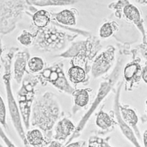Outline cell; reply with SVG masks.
I'll return each mask as SVG.
<instances>
[{
  "instance_id": "4316f807",
  "label": "cell",
  "mask_w": 147,
  "mask_h": 147,
  "mask_svg": "<svg viewBox=\"0 0 147 147\" xmlns=\"http://www.w3.org/2000/svg\"><path fill=\"white\" fill-rule=\"evenodd\" d=\"M142 78L143 80L147 83V67H146L142 71Z\"/></svg>"
},
{
  "instance_id": "9c48e42d",
  "label": "cell",
  "mask_w": 147,
  "mask_h": 147,
  "mask_svg": "<svg viewBox=\"0 0 147 147\" xmlns=\"http://www.w3.org/2000/svg\"><path fill=\"white\" fill-rule=\"evenodd\" d=\"M51 14L52 20L62 26H74L76 24V11L74 8Z\"/></svg>"
},
{
  "instance_id": "7c38bea8",
  "label": "cell",
  "mask_w": 147,
  "mask_h": 147,
  "mask_svg": "<svg viewBox=\"0 0 147 147\" xmlns=\"http://www.w3.org/2000/svg\"><path fill=\"white\" fill-rule=\"evenodd\" d=\"M32 24L37 29H42L48 26L52 21V18L50 12L46 10H37L33 13Z\"/></svg>"
},
{
  "instance_id": "e0dca14e",
  "label": "cell",
  "mask_w": 147,
  "mask_h": 147,
  "mask_svg": "<svg viewBox=\"0 0 147 147\" xmlns=\"http://www.w3.org/2000/svg\"><path fill=\"white\" fill-rule=\"evenodd\" d=\"M26 138L28 142L34 146H38L44 143L42 134L38 129L29 131L26 136Z\"/></svg>"
},
{
  "instance_id": "d6a6232c",
  "label": "cell",
  "mask_w": 147,
  "mask_h": 147,
  "mask_svg": "<svg viewBox=\"0 0 147 147\" xmlns=\"http://www.w3.org/2000/svg\"><path fill=\"white\" fill-rule=\"evenodd\" d=\"M0 147H3V146H2L0 145Z\"/></svg>"
},
{
  "instance_id": "d6986e66",
  "label": "cell",
  "mask_w": 147,
  "mask_h": 147,
  "mask_svg": "<svg viewBox=\"0 0 147 147\" xmlns=\"http://www.w3.org/2000/svg\"><path fill=\"white\" fill-rule=\"evenodd\" d=\"M112 122V119L107 113L103 111H100L98 113L96 119V124L100 128L107 129L111 126Z\"/></svg>"
},
{
  "instance_id": "8992f818",
  "label": "cell",
  "mask_w": 147,
  "mask_h": 147,
  "mask_svg": "<svg viewBox=\"0 0 147 147\" xmlns=\"http://www.w3.org/2000/svg\"><path fill=\"white\" fill-rule=\"evenodd\" d=\"M63 62H57L43 69L38 78L41 83L49 82L56 88L68 94H72L74 89L68 82L64 72Z\"/></svg>"
},
{
  "instance_id": "ba28073f",
  "label": "cell",
  "mask_w": 147,
  "mask_h": 147,
  "mask_svg": "<svg viewBox=\"0 0 147 147\" xmlns=\"http://www.w3.org/2000/svg\"><path fill=\"white\" fill-rule=\"evenodd\" d=\"M30 53L28 50L17 51L14 55V79L18 84H20L25 72L26 67L30 59Z\"/></svg>"
},
{
  "instance_id": "3957f363",
  "label": "cell",
  "mask_w": 147,
  "mask_h": 147,
  "mask_svg": "<svg viewBox=\"0 0 147 147\" xmlns=\"http://www.w3.org/2000/svg\"><path fill=\"white\" fill-rule=\"evenodd\" d=\"M36 10L27 0H0V34L12 33L25 14Z\"/></svg>"
},
{
  "instance_id": "9a60e30c",
  "label": "cell",
  "mask_w": 147,
  "mask_h": 147,
  "mask_svg": "<svg viewBox=\"0 0 147 147\" xmlns=\"http://www.w3.org/2000/svg\"><path fill=\"white\" fill-rule=\"evenodd\" d=\"M32 31H29L26 29H24L21 33L17 36V41L22 46L28 47L32 46L34 39L37 34V29L36 28L34 30L33 26Z\"/></svg>"
},
{
  "instance_id": "5b68a950",
  "label": "cell",
  "mask_w": 147,
  "mask_h": 147,
  "mask_svg": "<svg viewBox=\"0 0 147 147\" xmlns=\"http://www.w3.org/2000/svg\"><path fill=\"white\" fill-rule=\"evenodd\" d=\"M38 80L36 76L27 73L22 79L21 87L17 93L20 109L26 129L29 126L30 107L34 96V88Z\"/></svg>"
},
{
  "instance_id": "f546056e",
  "label": "cell",
  "mask_w": 147,
  "mask_h": 147,
  "mask_svg": "<svg viewBox=\"0 0 147 147\" xmlns=\"http://www.w3.org/2000/svg\"><path fill=\"white\" fill-rule=\"evenodd\" d=\"M2 52H3V44L2 41V38L0 37V59L1 58Z\"/></svg>"
},
{
  "instance_id": "603a6c76",
  "label": "cell",
  "mask_w": 147,
  "mask_h": 147,
  "mask_svg": "<svg viewBox=\"0 0 147 147\" xmlns=\"http://www.w3.org/2000/svg\"><path fill=\"white\" fill-rule=\"evenodd\" d=\"M112 28L109 23L105 24L100 29V36L102 37H107L112 34Z\"/></svg>"
},
{
  "instance_id": "5bb4252c",
  "label": "cell",
  "mask_w": 147,
  "mask_h": 147,
  "mask_svg": "<svg viewBox=\"0 0 147 147\" xmlns=\"http://www.w3.org/2000/svg\"><path fill=\"white\" fill-rule=\"evenodd\" d=\"M27 1L33 6L48 7L73 5L79 0H27Z\"/></svg>"
},
{
  "instance_id": "f1b7e54d",
  "label": "cell",
  "mask_w": 147,
  "mask_h": 147,
  "mask_svg": "<svg viewBox=\"0 0 147 147\" xmlns=\"http://www.w3.org/2000/svg\"><path fill=\"white\" fill-rule=\"evenodd\" d=\"M143 141L145 147H147V130H145L143 134Z\"/></svg>"
},
{
  "instance_id": "484cf974",
  "label": "cell",
  "mask_w": 147,
  "mask_h": 147,
  "mask_svg": "<svg viewBox=\"0 0 147 147\" xmlns=\"http://www.w3.org/2000/svg\"><path fill=\"white\" fill-rule=\"evenodd\" d=\"M84 145V142L79 141V142L69 144L66 147H83Z\"/></svg>"
},
{
  "instance_id": "d4e9b609",
  "label": "cell",
  "mask_w": 147,
  "mask_h": 147,
  "mask_svg": "<svg viewBox=\"0 0 147 147\" xmlns=\"http://www.w3.org/2000/svg\"><path fill=\"white\" fill-rule=\"evenodd\" d=\"M0 136L2 137V138L3 139V140L6 142V144L8 145L9 147H15L14 145L10 142V141L7 138V137H6V136H5V134L3 133V132L2 131L1 128L0 127Z\"/></svg>"
},
{
  "instance_id": "52a82bcc",
  "label": "cell",
  "mask_w": 147,
  "mask_h": 147,
  "mask_svg": "<svg viewBox=\"0 0 147 147\" xmlns=\"http://www.w3.org/2000/svg\"><path fill=\"white\" fill-rule=\"evenodd\" d=\"M119 90L117 91L116 95L114 98V110L115 115L116 117L117 121L118 122V125L120 127V129L123 134V136L135 146V147H141L137 139L136 138V135L134 134L133 130L131 129L130 126H129L122 118L120 111H119Z\"/></svg>"
},
{
  "instance_id": "44dd1931",
  "label": "cell",
  "mask_w": 147,
  "mask_h": 147,
  "mask_svg": "<svg viewBox=\"0 0 147 147\" xmlns=\"http://www.w3.org/2000/svg\"><path fill=\"white\" fill-rule=\"evenodd\" d=\"M137 73H140V68L136 64L127 66L124 70V76L127 80H130L133 79H136Z\"/></svg>"
},
{
  "instance_id": "30bf717a",
  "label": "cell",
  "mask_w": 147,
  "mask_h": 147,
  "mask_svg": "<svg viewBox=\"0 0 147 147\" xmlns=\"http://www.w3.org/2000/svg\"><path fill=\"white\" fill-rule=\"evenodd\" d=\"M119 111L123 120L130 127H131L136 133V135L141 138L140 133L137 127L138 117L133 110L129 107L122 106L119 103Z\"/></svg>"
},
{
  "instance_id": "8fae6325",
  "label": "cell",
  "mask_w": 147,
  "mask_h": 147,
  "mask_svg": "<svg viewBox=\"0 0 147 147\" xmlns=\"http://www.w3.org/2000/svg\"><path fill=\"white\" fill-rule=\"evenodd\" d=\"M75 126L73 123L67 118L60 121L55 127V138L57 140H65L74 130Z\"/></svg>"
},
{
  "instance_id": "4dcf8cb0",
  "label": "cell",
  "mask_w": 147,
  "mask_h": 147,
  "mask_svg": "<svg viewBox=\"0 0 147 147\" xmlns=\"http://www.w3.org/2000/svg\"><path fill=\"white\" fill-rule=\"evenodd\" d=\"M142 121L144 122H147V115H144L143 117H142Z\"/></svg>"
},
{
  "instance_id": "6da1fadb",
  "label": "cell",
  "mask_w": 147,
  "mask_h": 147,
  "mask_svg": "<svg viewBox=\"0 0 147 147\" xmlns=\"http://www.w3.org/2000/svg\"><path fill=\"white\" fill-rule=\"evenodd\" d=\"M60 26L52 20L51 23L42 29H37V34L33 47L41 52H53L63 50L72 42L78 34H69L59 28Z\"/></svg>"
},
{
  "instance_id": "ffe728a7",
  "label": "cell",
  "mask_w": 147,
  "mask_h": 147,
  "mask_svg": "<svg viewBox=\"0 0 147 147\" xmlns=\"http://www.w3.org/2000/svg\"><path fill=\"white\" fill-rule=\"evenodd\" d=\"M28 66L29 70L33 73L42 71L44 67V62L42 58L38 56H34L29 59Z\"/></svg>"
},
{
  "instance_id": "1f68e13d",
  "label": "cell",
  "mask_w": 147,
  "mask_h": 147,
  "mask_svg": "<svg viewBox=\"0 0 147 147\" xmlns=\"http://www.w3.org/2000/svg\"><path fill=\"white\" fill-rule=\"evenodd\" d=\"M146 110H147V100L146 102Z\"/></svg>"
},
{
  "instance_id": "83f0119b",
  "label": "cell",
  "mask_w": 147,
  "mask_h": 147,
  "mask_svg": "<svg viewBox=\"0 0 147 147\" xmlns=\"http://www.w3.org/2000/svg\"><path fill=\"white\" fill-rule=\"evenodd\" d=\"M48 147H61V145L59 142L52 141Z\"/></svg>"
},
{
  "instance_id": "7402d4cb",
  "label": "cell",
  "mask_w": 147,
  "mask_h": 147,
  "mask_svg": "<svg viewBox=\"0 0 147 147\" xmlns=\"http://www.w3.org/2000/svg\"><path fill=\"white\" fill-rule=\"evenodd\" d=\"M125 15L130 20H137L139 18L138 11L132 6H127L125 9Z\"/></svg>"
},
{
  "instance_id": "7a4b0ae2",
  "label": "cell",
  "mask_w": 147,
  "mask_h": 147,
  "mask_svg": "<svg viewBox=\"0 0 147 147\" xmlns=\"http://www.w3.org/2000/svg\"><path fill=\"white\" fill-rule=\"evenodd\" d=\"M60 107L55 94L47 92L35 100L31 123L44 131H49L59 118Z\"/></svg>"
},
{
  "instance_id": "4fadbf2b",
  "label": "cell",
  "mask_w": 147,
  "mask_h": 147,
  "mask_svg": "<svg viewBox=\"0 0 147 147\" xmlns=\"http://www.w3.org/2000/svg\"><path fill=\"white\" fill-rule=\"evenodd\" d=\"M109 90H110V87L108 86H107V85H103V86H101V88H100V90L99 91L98 95H97L95 101L94 102L92 105L91 106L90 109L86 113L85 116L83 117V118L82 119V120L80 122V123H79V126L78 127V130L77 131H79V130L82 129V128L83 127V126L85 125L86 122L88 119L89 117L91 116L92 113L95 110L96 107H97V106H98L99 103L102 100V99L107 94V93L109 92Z\"/></svg>"
},
{
  "instance_id": "2e32d148",
  "label": "cell",
  "mask_w": 147,
  "mask_h": 147,
  "mask_svg": "<svg viewBox=\"0 0 147 147\" xmlns=\"http://www.w3.org/2000/svg\"><path fill=\"white\" fill-rule=\"evenodd\" d=\"M68 75L71 82L78 84L84 82L86 78V72L83 68L79 66L72 65L68 71Z\"/></svg>"
},
{
  "instance_id": "277c9868",
  "label": "cell",
  "mask_w": 147,
  "mask_h": 147,
  "mask_svg": "<svg viewBox=\"0 0 147 147\" xmlns=\"http://www.w3.org/2000/svg\"><path fill=\"white\" fill-rule=\"evenodd\" d=\"M18 51L19 48L12 47L9 49L5 56L1 58L2 62L3 63L4 67V74L2 79L5 86L8 107L13 125L17 130L18 136L22 140L24 145H27L28 141L21 124L20 114L16 102L13 96L11 87V65L12 59L14 57L15 53Z\"/></svg>"
},
{
  "instance_id": "cb8c5ba5",
  "label": "cell",
  "mask_w": 147,
  "mask_h": 147,
  "mask_svg": "<svg viewBox=\"0 0 147 147\" xmlns=\"http://www.w3.org/2000/svg\"><path fill=\"white\" fill-rule=\"evenodd\" d=\"M0 122L6 127V108L4 102L0 96Z\"/></svg>"
},
{
  "instance_id": "ac0fdd59",
  "label": "cell",
  "mask_w": 147,
  "mask_h": 147,
  "mask_svg": "<svg viewBox=\"0 0 147 147\" xmlns=\"http://www.w3.org/2000/svg\"><path fill=\"white\" fill-rule=\"evenodd\" d=\"M72 94L74 96L75 103L77 106L83 107L88 103L89 100V95L86 90L79 89L74 90Z\"/></svg>"
}]
</instances>
